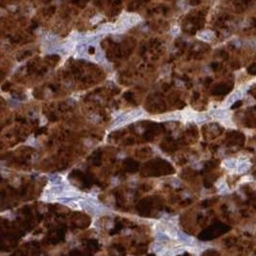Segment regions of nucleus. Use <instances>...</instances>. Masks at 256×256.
<instances>
[{
    "mask_svg": "<svg viewBox=\"0 0 256 256\" xmlns=\"http://www.w3.org/2000/svg\"><path fill=\"white\" fill-rule=\"evenodd\" d=\"M250 168V163L248 162H241V163L239 164V166H238V172L239 173H244L248 170V169Z\"/></svg>",
    "mask_w": 256,
    "mask_h": 256,
    "instance_id": "0eeeda50",
    "label": "nucleus"
},
{
    "mask_svg": "<svg viewBox=\"0 0 256 256\" xmlns=\"http://www.w3.org/2000/svg\"><path fill=\"white\" fill-rule=\"evenodd\" d=\"M96 60L98 61H103L104 60H105V58H104V55L102 54V52L98 51L96 54Z\"/></svg>",
    "mask_w": 256,
    "mask_h": 256,
    "instance_id": "9b49d317",
    "label": "nucleus"
},
{
    "mask_svg": "<svg viewBox=\"0 0 256 256\" xmlns=\"http://www.w3.org/2000/svg\"><path fill=\"white\" fill-rule=\"evenodd\" d=\"M100 19H101V16L98 15V16H96L95 19H91V21L92 22H96V21H98V20H100Z\"/></svg>",
    "mask_w": 256,
    "mask_h": 256,
    "instance_id": "ddd939ff",
    "label": "nucleus"
},
{
    "mask_svg": "<svg viewBox=\"0 0 256 256\" xmlns=\"http://www.w3.org/2000/svg\"><path fill=\"white\" fill-rule=\"evenodd\" d=\"M224 165H226L227 168L232 169L236 166V161H235L234 159H226V160H224Z\"/></svg>",
    "mask_w": 256,
    "mask_h": 256,
    "instance_id": "1a4fd4ad",
    "label": "nucleus"
},
{
    "mask_svg": "<svg viewBox=\"0 0 256 256\" xmlns=\"http://www.w3.org/2000/svg\"><path fill=\"white\" fill-rule=\"evenodd\" d=\"M239 98H241V92H239V91H237V92H235L234 94H232L231 95L229 98L227 99V105H230V104H232V103H234L235 101H237L238 99Z\"/></svg>",
    "mask_w": 256,
    "mask_h": 256,
    "instance_id": "423d86ee",
    "label": "nucleus"
},
{
    "mask_svg": "<svg viewBox=\"0 0 256 256\" xmlns=\"http://www.w3.org/2000/svg\"><path fill=\"white\" fill-rule=\"evenodd\" d=\"M178 239L181 240L182 243H184L185 245H192L193 244V239L191 237H189L188 235H186L182 232H178Z\"/></svg>",
    "mask_w": 256,
    "mask_h": 256,
    "instance_id": "20e7f679",
    "label": "nucleus"
},
{
    "mask_svg": "<svg viewBox=\"0 0 256 256\" xmlns=\"http://www.w3.org/2000/svg\"><path fill=\"white\" fill-rule=\"evenodd\" d=\"M115 29V27H114L112 24H104V25H102L101 27L99 28V30L101 31V32H104V33H106V32H112V31Z\"/></svg>",
    "mask_w": 256,
    "mask_h": 256,
    "instance_id": "39448f33",
    "label": "nucleus"
},
{
    "mask_svg": "<svg viewBox=\"0 0 256 256\" xmlns=\"http://www.w3.org/2000/svg\"><path fill=\"white\" fill-rule=\"evenodd\" d=\"M141 114H142V111H141L140 109L133 110V111H130V112H128V113L123 114V115L121 116L118 120H116L115 124L117 125V124H125V123H128V122H130V121L135 119V118H137V117H139Z\"/></svg>",
    "mask_w": 256,
    "mask_h": 256,
    "instance_id": "f03ea898",
    "label": "nucleus"
},
{
    "mask_svg": "<svg viewBox=\"0 0 256 256\" xmlns=\"http://www.w3.org/2000/svg\"><path fill=\"white\" fill-rule=\"evenodd\" d=\"M199 118L200 119H198V122H205V121H206V118L205 116H200Z\"/></svg>",
    "mask_w": 256,
    "mask_h": 256,
    "instance_id": "f8f14e48",
    "label": "nucleus"
},
{
    "mask_svg": "<svg viewBox=\"0 0 256 256\" xmlns=\"http://www.w3.org/2000/svg\"><path fill=\"white\" fill-rule=\"evenodd\" d=\"M140 20V17L136 15H127L122 17V21L118 23L116 29L118 31H124L130 27L135 25V24Z\"/></svg>",
    "mask_w": 256,
    "mask_h": 256,
    "instance_id": "f257e3e1",
    "label": "nucleus"
},
{
    "mask_svg": "<svg viewBox=\"0 0 256 256\" xmlns=\"http://www.w3.org/2000/svg\"><path fill=\"white\" fill-rule=\"evenodd\" d=\"M198 37H199V39L207 41V40H210V39H213V37H214V33L212 32V31H208V30L202 31V32L199 33Z\"/></svg>",
    "mask_w": 256,
    "mask_h": 256,
    "instance_id": "7ed1b4c3",
    "label": "nucleus"
},
{
    "mask_svg": "<svg viewBox=\"0 0 256 256\" xmlns=\"http://www.w3.org/2000/svg\"><path fill=\"white\" fill-rule=\"evenodd\" d=\"M212 114L215 117H217V118H224V115H226V111H224V110L222 109H219V110H215V111H213Z\"/></svg>",
    "mask_w": 256,
    "mask_h": 256,
    "instance_id": "9d476101",
    "label": "nucleus"
},
{
    "mask_svg": "<svg viewBox=\"0 0 256 256\" xmlns=\"http://www.w3.org/2000/svg\"><path fill=\"white\" fill-rule=\"evenodd\" d=\"M86 50H87V45H86L85 43L79 44V45L77 46V52H78V54H80V55L85 54V52Z\"/></svg>",
    "mask_w": 256,
    "mask_h": 256,
    "instance_id": "6e6552de",
    "label": "nucleus"
}]
</instances>
